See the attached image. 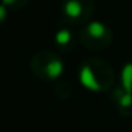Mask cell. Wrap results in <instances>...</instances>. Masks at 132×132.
Returning <instances> with one entry per match:
<instances>
[{"label":"cell","mask_w":132,"mask_h":132,"mask_svg":"<svg viewBox=\"0 0 132 132\" xmlns=\"http://www.w3.org/2000/svg\"><path fill=\"white\" fill-rule=\"evenodd\" d=\"M121 80H122L123 91L126 94L132 95V63L125 64V67L122 68V72H121Z\"/></svg>","instance_id":"8992f818"},{"label":"cell","mask_w":132,"mask_h":132,"mask_svg":"<svg viewBox=\"0 0 132 132\" xmlns=\"http://www.w3.org/2000/svg\"><path fill=\"white\" fill-rule=\"evenodd\" d=\"M7 12H9V9H7L3 3H0V26L4 24V21H6L7 17H9V13Z\"/></svg>","instance_id":"ba28073f"},{"label":"cell","mask_w":132,"mask_h":132,"mask_svg":"<svg viewBox=\"0 0 132 132\" xmlns=\"http://www.w3.org/2000/svg\"><path fill=\"white\" fill-rule=\"evenodd\" d=\"M82 44L89 48H102L106 47L112 40V31L102 21H88L81 30L80 36Z\"/></svg>","instance_id":"7a4b0ae2"},{"label":"cell","mask_w":132,"mask_h":132,"mask_svg":"<svg viewBox=\"0 0 132 132\" xmlns=\"http://www.w3.org/2000/svg\"><path fill=\"white\" fill-rule=\"evenodd\" d=\"M30 0H0V3H3L7 9L10 10H17V9H21L24 7Z\"/></svg>","instance_id":"52a82bcc"},{"label":"cell","mask_w":132,"mask_h":132,"mask_svg":"<svg viewBox=\"0 0 132 132\" xmlns=\"http://www.w3.org/2000/svg\"><path fill=\"white\" fill-rule=\"evenodd\" d=\"M34 64L41 67V72L48 78H57L63 74L64 71V64L57 55L51 54V53H40L37 57L34 58Z\"/></svg>","instance_id":"3957f363"},{"label":"cell","mask_w":132,"mask_h":132,"mask_svg":"<svg viewBox=\"0 0 132 132\" xmlns=\"http://www.w3.org/2000/svg\"><path fill=\"white\" fill-rule=\"evenodd\" d=\"M97 72L94 70V65L91 63H85L82 67H81L80 71V81L82 82V85L88 89H92V91H97L100 89V82L97 80Z\"/></svg>","instance_id":"277c9868"},{"label":"cell","mask_w":132,"mask_h":132,"mask_svg":"<svg viewBox=\"0 0 132 132\" xmlns=\"http://www.w3.org/2000/svg\"><path fill=\"white\" fill-rule=\"evenodd\" d=\"M54 41L60 48L65 50L68 47H71L72 41H74V34L72 31L68 29V27H61L55 31V36H54Z\"/></svg>","instance_id":"5b68a950"},{"label":"cell","mask_w":132,"mask_h":132,"mask_svg":"<svg viewBox=\"0 0 132 132\" xmlns=\"http://www.w3.org/2000/svg\"><path fill=\"white\" fill-rule=\"evenodd\" d=\"M94 13V0H63L61 16L70 24H87Z\"/></svg>","instance_id":"6da1fadb"}]
</instances>
